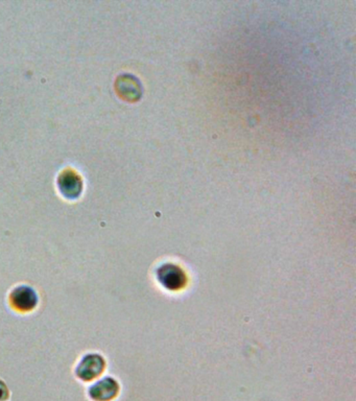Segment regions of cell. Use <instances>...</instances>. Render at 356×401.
Wrapping results in <instances>:
<instances>
[{"label": "cell", "instance_id": "obj_1", "mask_svg": "<svg viewBox=\"0 0 356 401\" xmlns=\"http://www.w3.org/2000/svg\"><path fill=\"white\" fill-rule=\"evenodd\" d=\"M105 366L104 357L98 353H89L81 359L75 369V374L80 379L90 382L104 372Z\"/></svg>", "mask_w": 356, "mask_h": 401}, {"label": "cell", "instance_id": "obj_2", "mask_svg": "<svg viewBox=\"0 0 356 401\" xmlns=\"http://www.w3.org/2000/svg\"><path fill=\"white\" fill-rule=\"evenodd\" d=\"M10 303L16 311L26 313L33 311L38 305L36 291L28 285H19L12 291Z\"/></svg>", "mask_w": 356, "mask_h": 401}, {"label": "cell", "instance_id": "obj_3", "mask_svg": "<svg viewBox=\"0 0 356 401\" xmlns=\"http://www.w3.org/2000/svg\"><path fill=\"white\" fill-rule=\"evenodd\" d=\"M59 189L65 198L75 200L83 189L82 179L73 169H66L59 177Z\"/></svg>", "mask_w": 356, "mask_h": 401}, {"label": "cell", "instance_id": "obj_4", "mask_svg": "<svg viewBox=\"0 0 356 401\" xmlns=\"http://www.w3.org/2000/svg\"><path fill=\"white\" fill-rule=\"evenodd\" d=\"M119 386L112 377H105L92 384L89 388V396L94 401H111L116 397Z\"/></svg>", "mask_w": 356, "mask_h": 401}, {"label": "cell", "instance_id": "obj_5", "mask_svg": "<svg viewBox=\"0 0 356 401\" xmlns=\"http://www.w3.org/2000/svg\"><path fill=\"white\" fill-rule=\"evenodd\" d=\"M8 397H9V390H8L5 382L0 380V401L7 400Z\"/></svg>", "mask_w": 356, "mask_h": 401}]
</instances>
